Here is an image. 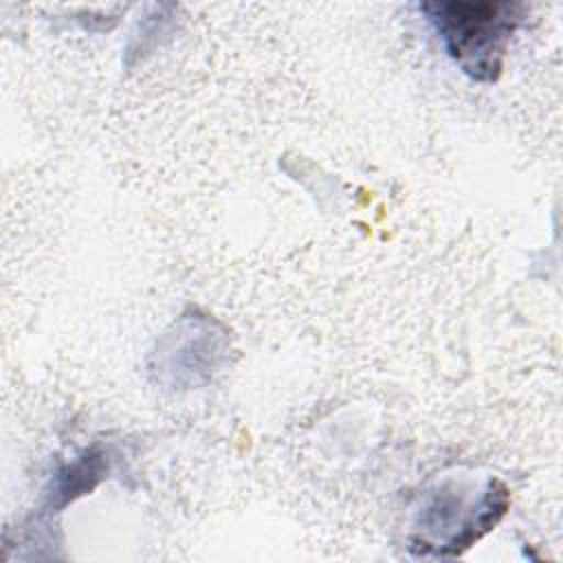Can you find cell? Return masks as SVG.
Masks as SVG:
<instances>
[{"mask_svg": "<svg viewBox=\"0 0 563 563\" xmlns=\"http://www.w3.org/2000/svg\"><path fill=\"white\" fill-rule=\"evenodd\" d=\"M420 11L449 57L475 81H495L510 35L523 20L517 2H422Z\"/></svg>", "mask_w": 563, "mask_h": 563, "instance_id": "1", "label": "cell"}]
</instances>
